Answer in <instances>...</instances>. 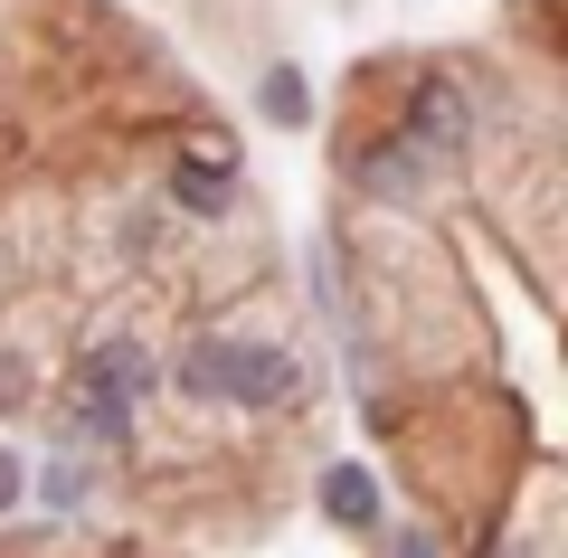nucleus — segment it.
Wrapping results in <instances>:
<instances>
[{
  "instance_id": "nucleus-1",
  "label": "nucleus",
  "mask_w": 568,
  "mask_h": 558,
  "mask_svg": "<svg viewBox=\"0 0 568 558\" xmlns=\"http://www.w3.org/2000/svg\"><path fill=\"white\" fill-rule=\"evenodd\" d=\"M181 388L190 398H227V407H265V398L294 388V359H284L275 341H190Z\"/></svg>"
},
{
  "instance_id": "nucleus-2",
  "label": "nucleus",
  "mask_w": 568,
  "mask_h": 558,
  "mask_svg": "<svg viewBox=\"0 0 568 558\" xmlns=\"http://www.w3.org/2000/svg\"><path fill=\"white\" fill-rule=\"evenodd\" d=\"M133 388H142V359L123 351V341L95 351L77 369V388H67V436H77V445H114L123 426H133Z\"/></svg>"
},
{
  "instance_id": "nucleus-3",
  "label": "nucleus",
  "mask_w": 568,
  "mask_h": 558,
  "mask_svg": "<svg viewBox=\"0 0 568 558\" xmlns=\"http://www.w3.org/2000/svg\"><path fill=\"white\" fill-rule=\"evenodd\" d=\"M465 95H455L446 77H426L417 85V104H407V133H426V152H465Z\"/></svg>"
},
{
  "instance_id": "nucleus-4",
  "label": "nucleus",
  "mask_w": 568,
  "mask_h": 558,
  "mask_svg": "<svg viewBox=\"0 0 568 558\" xmlns=\"http://www.w3.org/2000/svg\"><path fill=\"white\" fill-rule=\"evenodd\" d=\"M323 511L342 520V530H379V483H369V464H332L323 474Z\"/></svg>"
},
{
  "instance_id": "nucleus-5",
  "label": "nucleus",
  "mask_w": 568,
  "mask_h": 558,
  "mask_svg": "<svg viewBox=\"0 0 568 558\" xmlns=\"http://www.w3.org/2000/svg\"><path fill=\"white\" fill-rule=\"evenodd\" d=\"M417 180H426V161H417L407 133H398V152H369L361 161V190H379V200H417Z\"/></svg>"
},
{
  "instance_id": "nucleus-6",
  "label": "nucleus",
  "mask_w": 568,
  "mask_h": 558,
  "mask_svg": "<svg viewBox=\"0 0 568 558\" xmlns=\"http://www.w3.org/2000/svg\"><path fill=\"white\" fill-rule=\"evenodd\" d=\"M256 104H265V114L284 123V133H294V123H313V85L294 77V67H265V85H256Z\"/></svg>"
},
{
  "instance_id": "nucleus-7",
  "label": "nucleus",
  "mask_w": 568,
  "mask_h": 558,
  "mask_svg": "<svg viewBox=\"0 0 568 558\" xmlns=\"http://www.w3.org/2000/svg\"><path fill=\"white\" fill-rule=\"evenodd\" d=\"M181 200L219 209V200H227V171H219V161H200V171H190V161H181Z\"/></svg>"
},
{
  "instance_id": "nucleus-8",
  "label": "nucleus",
  "mask_w": 568,
  "mask_h": 558,
  "mask_svg": "<svg viewBox=\"0 0 568 558\" xmlns=\"http://www.w3.org/2000/svg\"><path fill=\"white\" fill-rule=\"evenodd\" d=\"M20 483H29V474H20V455H0V511L20 501Z\"/></svg>"
},
{
  "instance_id": "nucleus-9",
  "label": "nucleus",
  "mask_w": 568,
  "mask_h": 558,
  "mask_svg": "<svg viewBox=\"0 0 568 558\" xmlns=\"http://www.w3.org/2000/svg\"><path fill=\"white\" fill-rule=\"evenodd\" d=\"M398 558H446V549H436L426 530H398Z\"/></svg>"
}]
</instances>
